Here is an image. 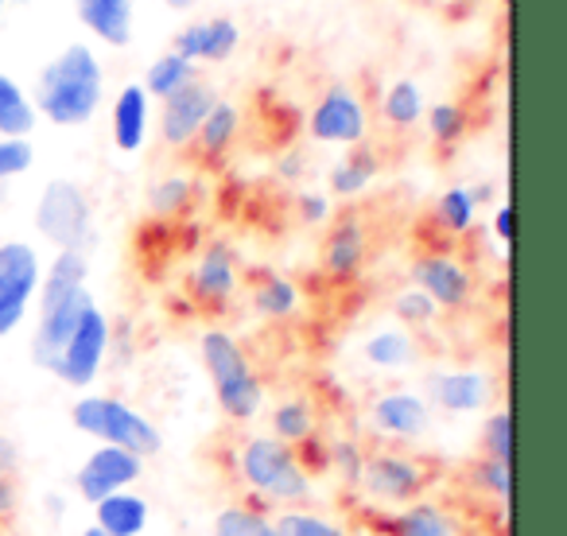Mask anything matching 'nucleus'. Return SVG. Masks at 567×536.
Instances as JSON below:
<instances>
[{
    "label": "nucleus",
    "mask_w": 567,
    "mask_h": 536,
    "mask_svg": "<svg viewBox=\"0 0 567 536\" xmlns=\"http://www.w3.org/2000/svg\"><path fill=\"white\" fill-rule=\"evenodd\" d=\"M17 471H20V447L0 435V474H9V478H12Z\"/></svg>",
    "instance_id": "46"
},
{
    "label": "nucleus",
    "mask_w": 567,
    "mask_h": 536,
    "mask_svg": "<svg viewBox=\"0 0 567 536\" xmlns=\"http://www.w3.org/2000/svg\"><path fill=\"white\" fill-rule=\"evenodd\" d=\"M17 509H20V486H17V478L0 474V520L17 517Z\"/></svg>",
    "instance_id": "45"
},
{
    "label": "nucleus",
    "mask_w": 567,
    "mask_h": 536,
    "mask_svg": "<svg viewBox=\"0 0 567 536\" xmlns=\"http://www.w3.org/2000/svg\"><path fill=\"white\" fill-rule=\"evenodd\" d=\"M32 164H35L32 141H0V183L32 172Z\"/></svg>",
    "instance_id": "41"
},
{
    "label": "nucleus",
    "mask_w": 567,
    "mask_h": 536,
    "mask_svg": "<svg viewBox=\"0 0 567 536\" xmlns=\"http://www.w3.org/2000/svg\"><path fill=\"white\" fill-rule=\"evenodd\" d=\"M148 520L152 505L136 489H117L94 505V525L102 528V536H144Z\"/></svg>",
    "instance_id": "24"
},
{
    "label": "nucleus",
    "mask_w": 567,
    "mask_h": 536,
    "mask_svg": "<svg viewBox=\"0 0 567 536\" xmlns=\"http://www.w3.org/2000/svg\"><path fill=\"white\" fill-rule=\"evenodd\" d=\"M198 358H203L221 416L234 424H252L265 409V381H260L252 358L245 354L241 339L226 327H206L198 334Z\"/></svg>",
    "instance_id": "3"
},
{
    "label": "nucleus",
    "mask_w": 567,
    "mask_h": 536,
    "mask_svg": "<svg viewBox=\"0 0 567 536\" xmlns=\"http://www.w3.org/2000/svg\"><path fill=\"white\" fill-rule=\"evenodd\" d=\"M105 102V66L90 43H66L32 86V105L55 128H82Z\"/></svg>",
    "instance_id": "1"
},
{
    "label": "nucleus",
    "mask_w": 567,
    "mask_h": 536,
    "mask_svg": "<svg viewBox=\"0 0 567 536\" xmlns=\"http://www.w3.org/2000/svg\"><path fill=\"white\" fill-rule=\"evenodd\" d=\"M482 455L513 463V409H494L482 420Z\"/></svg>",
    "instance_id": "39"
},
{
    "label": "nucleus",
    "mask_w": 567,
    "mask_h": 536,
    "mask_svg": "<svg viewBox=\"0 0 567 536\" xmlns=\"http://www.w3.org/2000/svg\"><path fill=\"white\" fill-rule=\"evenodd\" d=\"M432 221L443 237H466L478 226V203H474V190L466 183L440 190L432 203Z\"/></svg>",
    "instance_id": "31"
},
{
    "label": "nucleus",
    "mask_w": 567,
    "mask_h": 536,
    "mask_svg": "<svg viewBox=\"0 0 567 536\" xmlns=\"http://www.w3.org/2000/svg\"><path fill=\"white\" fill-rule=\"evenodd\" d=\"M393 316H396V323L404 327L409 334H416V331H432L435 323H440V316L443 311L435 308L432 300H427L420 288H401V292L393 296Z\"/></svg>",
    "instance_id": "38"
},
{
    "label": "nucleus",
    "mask_w": 567,
    "mask_h": 536,
    "mask_svg": "<svg viewBox=\"0 0 567 536\" xmlns=\"http://www.w3.org/2000/svg\"><path fill=\"white\" fill-rule=\"evenodd\" d=\"M489 229H494V241H497V249H502V257H509V245H513V206H509V198L494 206Z\"/></svg>",
    "instance_id": "44"
},
{
    "label": "nucleus",
    "mask_w": 567,
    "mask_h": 536,
    "mask_svg": "<svg viewBox=\"0 0 567 536\" xmlns=\"http://www.w3.org/2000/svg\"><path fill=\"white\" fill-rule=\"evenodd\" d=\"M152 133V97L144 94L141 82H125V86L113 94L110 105V136L113 148L125 152V156H136L144 152Z\"/></svg>",
    "instance_id": "19"
},
{
    "label": "nucleus",
    "mask_w": 567,
    "mask_h": 536,
    "mask_svg": "<svg viewBox=\"0 0 567 536\" xmlns=\"http://www.w3.org/2000/svg\"><path fill=\"white\" fill-rule=\"evenodd\" d=\"M218 97L221 94L210 86V82L195 79L190 86H183L179 94H172L167 102H159L164 105V110H159V141H164V148L187 152L190 144H195L198 128H203L206 113L214 110Z\"/></svg>",
    "instance_id": "17"
},
{
    "label": "nucleus",
    "mask_w": 567,
    "mask_h": 536,
    "mask_svg": "<svg viewBox=\"0 0 567 536\" xmlns=\"http://www.w3.org/2000/svg\"><path fill=\"white\" fill-rule=\"evenodd\" d=\"M71 424L90 440L105 443V447L133 451L141 458H156L164 451V432L156 427V420H148L136 404L110 393L79 396L71 404Z\"/></svg>",
    "instance_id": "5"
},
{
    "label": "nucleus",
    "mask_w": 567,
    "mask_h": 536,
    "mask_svg": "<svg viewBox=\"0 0 567 536\" xmlns=\"http://www.w3.org/2000/svg\"><path fill=\"white\" fill-rule=\"evenodd\" d=\"M241 280L245 277H241L237 249L226 237H214V241L203 245V252L190 265L187 292L203 311H226L237 300V292H241Z\"/></svg>",
    "instance_id": "12"
},
{
    "label": "nucleus",
    "mask_w": 567,
    "mask_h": 536,
    "mask_svg": "<svg viewBox=\"0 0 567 536\" xmlns=\"http://www.w3.org/2000/svg\"><path fill=\"white\" fill-rule=\"evenodd\" d=\"M316 432H319V412H316V401H308V396H284V401H276L272 412H268V435L288 443V447L311 440Z\"/></svg>",
    "instance_id": "29"
},
{
    "label": "nucleus",
    "mask_w": 567,
    "mask_h": 536,
    "mask_svg": "<svg viewBox=\"0 0 567 536\" xmlns=\"http://www.w3.org/2000/svg\"><path fill=\"white\" fill-rule=\"evenodd\" d=\"M79 536H102V528H97V525H90V528H82Z\"/></svg>",
    "instance_id": "48"
},
{
    "label": "nucleus",
    "mask_w": 567,
    "mask_h": 536,
    "mask_svg": "<svg viewBox=\"0 0 567 536\" xmlns=\"http://www.w3.org/2000/svg\"><path fill=\"white\" fill-rule=\"evenodd\" d=\"M416 334H409L404 327H378V331L365 334L362 358L370 370L381 373H401L416 362Z\"/></svg>",
    "instance_id": "25"
},
{
    "label": "nucleus",
    "mask_w": 567,
    "mask_h": 536,
    "mask_svg": "<svg viewBox=\"0 0 567 536\" xmlns=\"http://www.w3.org/2000/svg\"><path fill=\"white\" fill-rule=\"evenodd\" d=\"M198 79V66L187 63L183 55H175L172 48L164 51V55H156L148 63V71H144L141 86L148 97H156V102H167L172 94H179L183 86H190V82Z\"/></svg>",
    "instance_id": "33"
},
{
    "label": "nucleus",
    "mask_w": 567,
    "mask_h": 536,
    "mask_svg": "<svg viewBox=\"0 0 567 536\" xmlns=\"http://www.w3.org/2000/svg\"><path fill=\"white\" fill-rule=\"evenodd\" d=\"M74 12H79V24L105 48L125 51L133 43L136 0H74Z\"/></svg>",
    "instance_id": "21"
},
{
    "label": "nucleus",
    "mask_w": 567,
    "mask_h": 536,
    "mask_svg": "<svg viewBox=\"0 0 567 536\" xmlns=\"http://www.w3.org/2000/svg\"><path fill=\"white\" fill-rule=\"evenodd\" d=\"M296 458H300V466L303 471L316 478V474H327V440L323 435H311V440H303V443H296Z\"/></svg>",
    "instance_id": "43"
},
{
    "label": "nucleus",
    "mask_w": 567,
    "mask_h": 536,
    "mask_svg": "<svg viewBox=\"0 0 567 536\" xmlns=\"http://www.w3.org/2000/svg\"><path fill=\"white\" fill-rule=\"evenodd\" d=\"M427 404L447 416H474V412L494 404V378L478 365H458V370H435L424 381Z\"/></svg>",
    "instance_id": "16"
},
{
    "label": "nucleus",
    "mask_w": 567,
    "mask_h": 536,
    "mask_svg": "<svg viewBox=\"0 0 567 536\" xmlns=\"http://www.w3.org/2000/svg\"><path fill=\"white\" fill-rule=\"evenodd\" d=\"M323 277L331 285H354L365 272V260H370V229H365V218L354 210L334 214L327 221V237H323Z\"/></svg>",
    "instance_id": "15"
},
{
    "label": "nucleus",
    "mask_w": 567,
    "mask_h": 536,
    "mask_svg": "<svg viewBox=\"0 0 567 536\" xmlns=\"http://www.w3.org/2000/svg\"><path fill=\"white\" fill-rule=\"evenodd\" d=\"M144 463H148V458L133 455V451L97 443V447L82 458L79 471H74V489H79L82 502L94 509L102 497L117 494V489H133L136 482L144 478Z\"/></svg>",
    "instance_id": "14"
},
{
    "label": "nucleus",
    "mask_w": 567,
    "mask_h": 536,
    "mask_svg": "<svg viewBox=\"0 0 567 536\" xmlns=\"http://www.w3.org/2000/svg\"><path fill=\"white\" fill-rule=\"evenodd\" d=\"M249 308L252 316L268 319V323H288L300 316L303 292L292 277H284L276 268H257V272H249Z\"/></svg>",
    "instance_id": "20"
},
{
    "label": "nucleus",
    "mask_w": 567,
    "mask_h": 536,
    "mask_svg": "<svg viewBox=\"0 0 567 536\" xmlns=\"http://www.w3.org/2000/svg\"><path fill=\"white\" fill-rule=\"evenodd\" d=\"M164 4H167L172 12H190L195 4H203V0H164Z\"/></svg>",
    "instance_id": "47"
},
{
    "label": "nucleus",
    "mask_w": 567,
    "mask_h": 536,
    "mask_svg": "<svg viewBox=\"0 0 567 536\" xmlns=\"http://www.w3.org/2000/svg\"><path fill=\"white\" fill-rule=\"evenodd\" d=\"M241 110H237L234 102H226V97H218L214 102V110L206 113L203 128H198L195 144L190 148L198 152V164L203 167H221L229 159V152L237 148V141H241Z\"/></svg>",
    "instance_id": "22"
},
{
    "label": "nucleus",
    "mask_w": 567,
    "mask_h": 536,
    "mask_svg": "<svg viewBox=\"0 0 567 536\" xmlns=\"http://www.w3.org/2000/svg\"><path fill=\"white\" fill-rule=\"evenodd\" d=\"M424 86H420L416 79H396L385 86V94H381V117H385L389 128H396V133H409V128H416L420 121H424Z\"/></svg>",
    "instance_id": "32"
},
{
    "label": "nucleus",
    "mask_w": 567,
    "mask_h": 536,
    "mask_svg": "<svg viewBox=\"0 0 567 536\" xmlns=\"http://www.w3.org/2000/svg\"><path fill=\"white\" fill-rule=\"evenodd\" d=\"M35 125H40V113L24 82L0 71V141H32Z\"/></svg>",
    "instance_id": "27"
},
{
    "label": "nucleus",
    "mask_w": 567,
    "mask_h": 536,
    "mask_svg": "<svg viewBox=\"0 0 567 536\" xmlns=\"http://www.w3.org/2000/svg\"><path fill=\"white\" fill-rule=\"evenodd\" d=\"M389 536H458V525L440 502H409L393 513L389 520Z\"/></svg>",
    "instance_id": "30"
},
{
    "label": "nucleus",
    "mask_w": 567,
    "mask_h": 536,
    "mask_svg": "<svg viewBox=\"0 0 567 536\" xmlns=\"http://www.w3.org/2000/svg\"><path fill=\"white\" fill-rule=\"evenodd\" d=\"M365 455H370V451H365L358 440H350V435L327 440V471L339 474V482H342V486H350V489L362 486Z\"/></svg>",
    "instance_id": "37"
},
{
    "label": "nucleus",
    "mask_w": 567,
    "mask_h": 536,
    "mask_svg": "<svg viewBox=\"0 0 567 536\" xmlns=\"http://www.w3.org/2000/svg\"><path fill=\"white\" fill-rule=\"evenodd\" d=\"M412 288L427 296L440 311H466L474 303V272L451 249H424L409 265Z\"/></svg>",
    "instance_id": "11"
},
{
    "label": "nucleus",
    "mask_w": 567,
    "mask_h": 536,
    "mask_svg": "<svg viewBox=\"0 0 567 536\" xmlns=\"http://www.w3.org/2000/svg\"><path fill=\"white\" fill-rule=\"evenodd\" d=\"M241 48V24L234 17H206V20H190L175 32L172 51L183 55L187 63H229Z\"/></svg>",
    "instance_id": "18"
},
{
    "label": "nucleus",
    "mask_w": 567,
    "mask_h": 536,
    "mask_svg": "<svg viewBox=\"0 0 567 536\" xmlns=\"http://www.w3.org/2000/svg\"><path fill=\"white\" fill-rule=\"evenodd\" d=\"M424 128H427V136H432L435 148L451 152L466 141V133H471V110H466L463 102H435L424 110Z\"/></svg>",
    "instance_id": "34"
},
{
    "label": "nucleus",
    "mask_w": 567,
    "mask_h": 536,
    "mask_svg": "<svg viewBox=\"0 0 567 536\" xmlns=\"http://www.w3.org/2000/svg\"><path fill=\"white\" fill-rule=\"evenodd\" d=\"M0 12H4V0H0Z\"/></svg>",
    "instance_id": "50"
},
{
    "label": "nucleus",
    "mask_w": 567,
    "mask_h": 536,
    "mask_svg": "<svg viewBox=\"0 0 567 536\" xmlns=\"http://www.w3.org/2000/svg\"><path fill=\"white\" fill-rule=\"evenodd\" d=\"M370 432L378 435L381 443H420L427 432H432V420H435V409L427 404L424 393L416 389H385L370 401Z\"/></svg>",
    "instance_id": "13"
},
{
    "label": "nucleus",
    "mask_w": 567,
    "mask_h": 536,
    "mask_svg": "<svg viewBox=\"0 0 567 536\" xmlns=\"http://www.w3.org/2000/svg\"><path fill=\"white\" fill-rule=\"evenodd\" d=\"M276 528H280V536H350L347 525H339V520L327 517V513L308 509V505H300V509H280L276 513Z\"/></svg>",
    "instance_id": "36"
},
{
    "label": "nucleus",
    "mask_w": 567,
    "mask_h": 536,
    "mask_svg": "<svg viewBox=\"0 0 567 536\" xmlns=\"http://www.w3.org/2000/svg\"><path fill=\"white\" fill-rule=\"evenodd\" d=\"M94 303L90 296V257L86 252H55L51 265H43L40 280V323L32 334V362L48 370L55 354L66 347L71 331L79 327L82 311Z\"/></svg>",
    "instance_id": "2"
},
{
    "label": "nucleus",
    "mask_w": 567,
    "mask_h": 536,
    "mask_svg": "<svg viewBox=\"0 0 567 536\" xmlns=\"http://www.w3.org/2000/svg\"><path fill=\"white\" fill-rule=\"evenodd\" d=\"M381 175V152L378 144H354V148H347L339 159H334L331 175H327V195L331 198H347V203H354V198H362L365 190L378 183Z\"/></svg>",
    "instance_id": "23"
},
{
    "label": "nucleus",
    "mask_w": 567,
    "mask_h": 536,
    "mask_svg": "<svg viewBox=\"0 0 567 536\" xmlns=\"http://www.w3.org/2000/svg\"><path fill=\"white\" fill-rule=\"evenodd\" d=\"M308 136L316 144H331V148H354V144L370 141V110H365L358 86L331 82L311 105Z\"/></svg>",
    "instance_id": "9"
},
{
    "label": "nucleus",
    "mask_w": 567,
    "mask_h": 536,
    "mask_svg": "<svg viewBox=\"0 0 567 536\" xmlns=\"http://www.w3.org/2000/svg\"><path fill=\"white\" fill-rule=\"evenodd\" d=\"M35 229L55 252H86L94 245V203L74 179H48L35 203Z\"/></svg>",
    "instance_id": "6"
},
{
    "label": "nucleus",
    "mask_w": 567,
    "mask_h": 536,
    "mask_svg": "<svg viewBox=\"0 0 567 536\" xmlns=\"http://www.w3.org/2000/svg\"><path fill=\"white\" fill-rule=\"evenodd\" d=\"M237 478L276 509H300L316 497V478L300 466L296 451L272 435H245L237 447Z\"/></svg>",
    "instance_id": "4"
},
{
    "label": "nucleus",
    "mask_w": 567,
    "mask_h": 536,
    "mask_svg": "<svg viewBox=\"0 0 567 536\" xmlns=\"http://www.w3.org/2000/svg\"><path fill=\"white\" fill-rule=\"evenodd\" d=\"M447 4H463V9H474V4H478V0H447Z\"/></svg>",
    "instance_id": "49"
},
{
    "label": "nucleus",
    "mask_w": 567,
    "mask_h": 536,
    "mask_svg": "<svg viewBox=\"0 0 567 536\" xmlns=\"http://www.w3.org/2000/svg\"><path fill=\"white\" fill-rule=\"evenodd\" d=\"M466 482H471L478 494H486L494 505L509 509V494H513V463H497V458H474L466 466Z\"/></svg>",
    "instance_id": "35"
},
{
    "label": "nucleus",
    "mask_w": 567,
    "mask_h": 536,
    "mask_svg": "<svg viewBox=\"0 0 567 536\" xmlns=\"http://www.w3.org/2000/svg\"><path fill=\"white\" fill-rule=\"evenodd\" d=\"M195 195H198V179L190 172H167V175H156L144 190V206L156 221H175L195 206Z\"/></svg>",
    "instance_id": "26"
},
{
    "label": "nucleus",
    "mask_w": 567,
    "mask_h": 536,
    "mask_svg": "<svg viewBox=\"0 0 567 536\" xmlns=\"http://www.w3.org/2000/svg\"><path fill=\"white\" fill-rule=\"evenodd\" d=\"M110 347H113L110 316H105L94 300L86 311H82L79 327L71 331L66 347L55 354V362L48 365V373L71 389H90L97 378H102V365L110 362Z\"/></svg>",
    "instance_id": "8"
},
{
    "label": "nucleus",
    "mask_w": 567,
    "mask_h": 536,
    "mask_svg": "<svg viewBox=\"0 0 567 536\" xmlns=\"http://www.w3.org/2000/svg\"><path fill=\"white\" fill-rule=\"evenodd\" d=\"M214 536H280L276 528V513L268 509L260 497H249V502H234V505H221L214 513Z\"/></svg>",
    "instance_id": "28"
},
{
    "label": "nucleus",
    "mask_w": 567,
    "mask_h": 536,
    "mask_svg": "<svg viewBox=\"0 0 567 536\" xmlns=\"http://www.w3.org/2000/svg\"><path fill=\"white\" fill-rule=\"evenodd\" d=\"M296 206V218L303 221V226H327V221L334 218V198L327 195V190H296L292 198Z\"/></svg>",
    "instance_id": "40"
},
{
    "label": "nucleus",
    "mask_w": 567,
    "mask_h": 536,
    "mask_svg": "<svg viewBox=\"0 0 567 536\" xmlns=\"http://www.w3.org/2000/svg\"><path fill=\"white\" fill-rule=\"evenodd\" d=\"M432 463H424L420 455L404 447H378L365 455V471H362V486L370 494V502L378 505H409L420 502L432 486Z\"/></svg>",
    "instance_id": "7"
},
{
    "label": "nucleus",
    "mask_w": 567,
    "mask_h": 536,
    "mask_svg": "<svg viewBox=\"0 0 567 536\" xmlns=\"http://www.w3.org/2000/svg\"><path fill=\"white\" fill-rule=\"evenodd\" d=\"M43 265L35 245L0 241V339H9L24 327L32 300L40 296Z\"/></svg>",
    "instance_id": "10"
},
{
    "label": "nucleus",
    "mask_w": 567,
    "mask_h": 536,
    "mask_svg": "<svg viewBox=\"0 0 567 536\" xmlns=\"http://www.w3.org/2000/svg\"><path fill=\"white\" fill-rule=\"evenodd\" d=\"M308 167H311L308 152H303V148H284L280 159H276V179L288 183V187H300L303 175H308Z\"/></svg>",
    "instance_id": "42"
}]
</instances>
